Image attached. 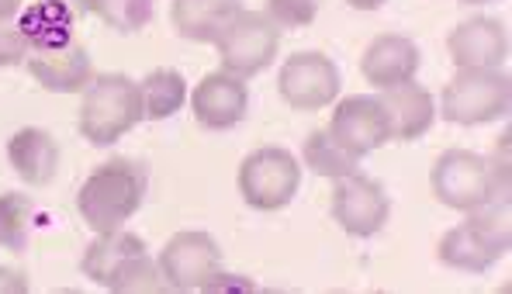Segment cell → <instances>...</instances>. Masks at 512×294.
I'll list each match as a JSON object with an SVG mask.
<instances>
[{
  "label": "cell",
  "instance_id": "obj_24",
  "mask_svg": "<svg viewBox=\"0 0 512 294\" xmlns=\"http://www.w3.org/2000/svg\"><path fill=\"white\" fill-rule=\"evenodd\" d=\"M94 14L115 32H139L153 21V0H94Z\"/></svg>",
  "mask_w": 512,
  "mask_h": 294
},
{
  "label": "cell",
  "instance_id": "obj_13",
  "mask_svg": "<svg viewBox=\"0 0 512 294\" xmlns=\"http://www.w3.org/2000/svg\"><path fill=\"white\" fill-rule=\"evenodd\" d=\"M191 111L194 122L208 132H229L246 118L250 111V87L243 84V77H232V73L218 70L208 73L191 94Z\"/></svg>",
  "mask_w": 512,
  "mask_h": 294
},
{
  "label": "cell",
  "instance_id": "obj_3",
  "mask_svg": "<svg viewBox=\"0 0 512 294\" xmlns=\"http://www.w3.org/2000/svg\"><path fill=\"white\" fill-rule=\"evenodd\" d=\"M142 118L146 111H142L139 84L125 73H101L84 90L77 125L90 146H115Z\"/></svg>",
  "mask_w": 512,
  "mask_h": 294
},
{
  "label": "cell",
  "instance_id": "obj_17",
  "mask_svg": "<svg viewBox=\"0 0 512 294\" xmlns=\"http://www.w3.org/2000/svg\"><path fill=\"white\" fill-rule=\"evenodd\" d=\"M384 111H388L391 122V139L398 142H412L419 135H426L436 122V101L426 87L419 84H398L391 90H384L381 97Z\"/></svg>",
  "mask_w": 512,
  "mask_h": 294
},
{
  "label": "cell",
  "instance_id": "obj_19",
  "mask_svg": "<svg viewBox=\"0 0 512 294\" xmlns=\"http://www.w3.org/2000/svg\"><path fill=\"white\" fill-rule=\"evenodd\" d=\"M239 11V0H173L170 18L187 42H215Z\"/></svg>",
  "mask_w": 512,
  "mask_h": 294
},
{
  "label": "cell",
  "instance_id": "obj_23",
  "mask_svg": "<svg viewBox=\"0 0 512 294\" xmlns=\"http://www.w3.org/2000/svg\"><path fill=\"white\" fill-rule=\"evenodd\" d=\"M301 160L305 167L315 173V177H329V180H343L357 173V156H350L340 142L329 132H312L305 139V149H301Z\"/></svg>",
  "mask_w": 512,
  "mask_h": 294
},
{
  "label": "cell",
  "instance_id": "obj_15",
  "mask_svg": "<svg viewBox=\"0 0 512 294\" xmlns=\"http://www.w3.org/2000/svg\"><path fill=\"white\" fill-rule=\"evenodd\" d=\"M419 45L405 35H378L371 45H367L364 59H360V73L371 87L378 90H391L398 84H409L419 73Z\"/></svg>",
  "mask_w": 512,
  "mask_h": 294
},
{
  "label": "cell",
  "instance_id": "obj_26",
  "mask_svg": "<svg viewBox=\"0 0 512 294\" xmlns=\"http://www.w3.org/2000/svg\"><path fill=\"white\" fill-rule=\"evenodd\" d=\"M28 42L25 35H21L18 25H11V21H0V66H18L25 63L28 56Z\"/></svg>",
  "mask_w": 512,
  "mask_h": 294
},
{
  "label": "cell",
  "instance_id": "obj_12",
  "mask_svg": "<svg viewBox=\"0 0 512 294\" xmlns=\"http://www.w3.org/2000/svg\"><path fill=\"white\" fill-rule=\"evenodd\" d=\"M326 132L340 142L346 153L360 160V156L374 153V149H381L391 139V122L381 97L353 94L343 97L333 108V122H329Z\"/></svg>",
  "mask_w": 512,
  "mask_h": 294
},
{
  "label": "cell",
  "instance_id": "obj_14",
  "mask_svg": "<svg viewBox=\"0 0 512 294\" xmlns=\"http://www.w3.org/2000/svg\"><path fill=\"white\" fill-rule=\"evenodd\" d=\"M447 52L457 70H499L509 56V32L495 18H471L450 32Z\"/></svg>",
  "mask_w": 512,
  "mask_h": 294
},
{
  "label": "cell",
  "instance_id": "obj_1",
  "mask_svg": "<svg viewBox=\"0 0 512 294\" xmlns=\"http://www.w3.org/2000/svg\"><path fill=\"white\" fill-rule=\"evenodd\" d=\"M149 191V173L135 160L101 163L77 191V211L94 232H115L142 208Z\"/></svg>",
  "mask_w": 512,
  "mask_h": 294
},
{
  "label": "cell",
  "instance_id": "obj_5",
  "mask_svg": "<svg viewBox=\"0 0 512 294\" xmlns=\"http://www.w3.org/2000/svg\"><path fill=\"white\" fill-rule=\"evenodd\" d=\"M512 108V84L499 70H461L440 97V111L454 125H488Z\"/></svg>",
  "mask_w": 512,
  "mask_h": 294
},
{
  "label": "cell",
  "instance_id": "obj_7",
  "mask_svg": "<svg viewBox=\"0 0 512 294\" xmlns=\"http://www.w3.org/2000/svg\"><path fill=\"white\" fill-rule=\"evenodd\" d=\"M433 194L454 211H478V208H509L495 198L492 167L485 156L471 149H447L433 167Z\"/></svg>",
  "mask_w": 512,
  "mask_h": 294
},
{
  "label": "cell",
  "instance_id": "obj_10",
  "mask_svg": "<svg viewBox=\"0 0 512 294\" xmlns=\"http://www.w3.org/2000/svg\"><path fill=\"white\" fill-rule=\"evenodd\" d=\"M340 66L322 52H295L277 73V90L295 111H322L340 97Z\"/></svg>",
  "mask_w": 512,
  "mask_h": 294
},
{
  "label": "cell",
  "instance_id": "obj_32",
  "mask_svg": "<svg viewBox=\"0 0 512 294\" xmlns=\"http://www.w3.org/2000/svg\"><path fill=\"white\" fill-rule=\"evenodd\" d=\"M464 4H488V0H464Z\"/></svg>",
  "mask_w": 512,
  "mask_h": 294
},
{
  "label": "cell",
  "instance_id": "obj_25",
  "mask_svg": "<svg viewBox=\"0 0 512 294\" xmlns=\"http://www.w3.org/2000/svg\"><path fill=\"white\" fill-rule=\"evenodd\" d=\"M319 14V0H267V18L277 28H305Z\"/></svg>",
  "mask_w": 512,
  "mask_h": 294
},
{
  "label": "cell",
  "instance_id": "obj_30",
  "mask_svg": "<svg viewBox=\"0 0 512 294\" xmlns=\"http://www.w3.org/2000/svg\"><path fill=\"white\" fill-rule=\"evenodd\" d=\"M66 7H70L73 14H90L94 11V0H63Z\"/></svg>",
  "mask_w": 512,
  "mask_h": 294
},
{
  "label": "cell",
  "instance_id": "obj_11",
  "mask_svg": "<svg viewBox=\"0 0 512 294\" xmlns=\"http://www.w3.org/2000/svg\"><path fill=\"white\" fill-rule=\"evenodd\" d=\"M391 215V201L384 187L374 177L353 173V177L336 180L333 187V218L340 222L346 236L371 239L384 229Z\"/></svg>",
  "mask_w": 512,
  "mask_h": 294
},
{
  "label": "cell",
  "instance_id": "obj_31",
  "mask_svg": "<svg viewBox=\"0 0 512 294\" xmlns=\"http://www.w3.org/2000/svg\"><path fill=\"white\" fill-rule=\"evenodd\" d=\"M350 7H357V11H378L384 0H346Z\"/></svg>",
  "mask_w": 512,
  "mask_h": 294
},
{
  "label": "cell",
  "instance_id": "obj_28",
  "mask_svg": "<svg viewBox=\"0 0 512 294\" xmlns=\"http://www.w3.org/2000/svg\"><path fill=\"white\" fill-rule=\"evenodd\" d=\"M0 291H28V277L21 270H11V267H0Z\"/></svg>",
  "mask_w": 512,
  "mask_h": 294
},
{
  "label": "cell",
  "instance_id": "obj_22",
  "mask_svg": "<svg viewBox=\"0 0 512 294\" xmlns=\"http://www.w3.org/2000/svg\"><path fill=\"white\" fill-rule=\"evenodd\" d=\"M35 215H39V208H35V201L28 194H0V250L25 253L28 239H32Z\"/></svg>",
  "mask_w": 512,
  "mask_h": 294
},
{
  "label": "cell",
  "instance_id": "obj_6",
  "mask_svg": "<svg viewBox=\"0 0 512 294\" xmlns=\"http://www.w3.org/2000/svg\"><path fill=\"white\" fill-rule=\"evenodd\" d=\"M301 187L298 160L281 146H263L239 167V194L256 211H281L295 201Z\"/></svg>",
  "mask_w": 512,
  "mask_h": 294
},
{
  "label": "cell",
  "instance_id": "obj_2",
  "mask_svg": "<svg viewBox=\"0 0 512 294\" xmlns=\"http://www.w3.org/2000/svg\"><path fill=\"white\" fill-rule=\"evenodd\" d=\"M80 270L94 284L118 294L135 291H167L160 277V267L149 260L146 243L135 232L115 229V232H97V239L87 246Z\"/></svg>",
  "mask_w": 512,
  "mask_h": 294
},
{
  "label": "cell",
  "instance_id": "obj_9",
  "mask_svg": "<svg viewBox=\"0 0 512 294\" xmlns=\"http://www.w3.org/2000/svg\"><path fill=\"white\" fill-rule=\"evenodd\" d=\"M160 277L167 291H205L222 270V250L208 232H177L160 250Z\"/></svg>",
  "mask_w": 512,
  "mask_h": 294
},
{
  "label": "cell",
  "instance_id": "obj_18",
  "mask_svg": "<svg viewBox=\"0 0 512 294\" xmlns=\"http://www.w3.org/2000/svg\"><path fill=\"white\" fill-rule=\"evenodd\" d=\"M7 160H11L14 173H18L25 184L45 187L56 180L59 170V146L45 128H21L7 142Z\"/></svg>",
  "mask_w": 512,
  "mask_h": 294
},
{
  "label": "cell",
  "instance_id": "obj_8",
  "mask_svg": "<svg viewBox=\"0 0 512 294\" xmlns=\"http://www.w3.org/2000/svg\"><path fill=\"white\" fill-rule=\"evenodd\" d=\"M222 70L232 77H256L277 59V45H281V28L260 11H239L236 18L225 25V32L215 39Z\"/></svg>",
  "mask_w": 512,
  "mask_h": 294
},
{
  "label": "cell",
  "instance_id": "obj_4",
  "mask_svg": "<svg viewBox=\"0 0 512 294\" xmlns=\"http://www.w3.org/2000/svg\"><path fill=\"white\" fill-rule=\"evenodd\" d=\"M512 246L509 208H478L468 211V222L450 229L440 239V260L464 274H488Z\"/></svg>",
  "mask_w": 512,
  "mask_h": 294
},
{
  "label": "cell",
  "instance_id": "obj_21",
  "mask_svg": "<svg viewBox=\"0 0 512 294\" xmlns=\"http://www.w3.org/2000/svg\"><path fill=\"white\" fill-rule=\"evenodd\" d=\"M139 90H142V111H146V118H153V122L173 118L187 101V80H184V73L173 70V66L153 70L139 84Z\"/></svg>",
  "mask_w": 512,
  "mask_h": 294
},
{
  "label": "cell",
  "instance_id": "obj_27",
  "mask_svg": "<svg viewBox=\"0 0 512 294\" xmlns=\"http://www.w3.org/2000/svg\"><path fill=\"white\" fill-rule=\"evenodd\" d=\"M205 291L208 294H215V291H253V281H246V277H236V274H218L212 277V281L205 284Z\"/></svg>",
  "mask_w": 512,
  "mask_h": 294
},
{
  "label": "cell",
  "instance_id": "obj_16",
  "mask_svg": "<svg viewBox=\"0 0 512 294\" xmlns=\"http://www.w3.org/2000/svg\"><path fill=\"white\" fill-rule=\"evenodd\" d=\"M28 73L35 80L52 90V94H77L87 90V84L94 80V66H90V52L73 39L63 49H45L28 56Z\"/></svg>",
  "mask_w": 512,
  "mask_h": 294
},
{
  "label": "cell",
  "instance_id": "obj_29",
  "mask_svg": "<svg viewBox=\"0 0 512 294\" xmlns=\"http://www.w3.org/2000/svg\"><path fill=\"white\" fill-rule=\"evenodd\" d=\"M21 4L25 0H0V21H11L14 14H21Z\"/></svg>",
  "mask_w": 512,
  "mask_h": 294
},
{
  "label": "cell",
  "instance_id": "obj_20",
  "mask_svg": "<svg viewBox=\"0 0 512 294\" xmlns=\"http://www.w3.org/2000/svg\"><path fill=\"white\" fill-rule=\"evenodd\" d=\"M73 18L77 14L63 0H42V4H32L28 11H21L18 28L32 52L63 49V45L73 42Z\"/></svg>",
  "mask_w": 512,
  "mask_h": 294
}]
</instances>
